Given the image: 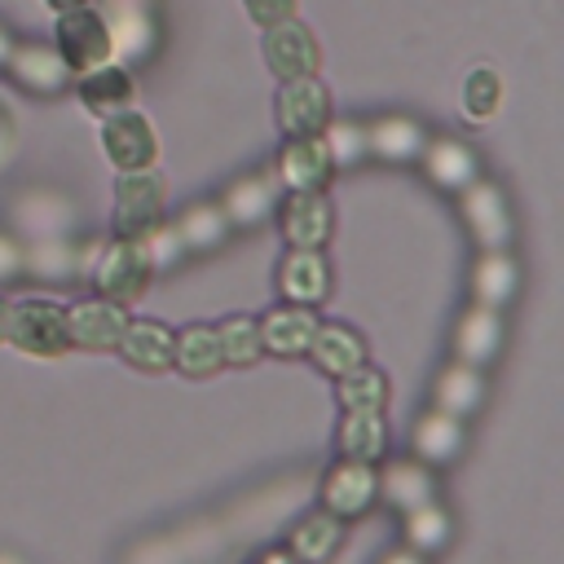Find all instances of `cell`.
I'll use <instances>...</instances> for the list:
<instances>
[{
    "instance_id": "obj_1",
    "label": "cell",
    "mask_w": 564,
    "mask_h": 564,
    "mask_svg": "<svg viewBox=\"0 0 564 564\" xmlns=\"http://www.w3.org/2000/svg\"><path fill=\"white\" fill-rule=\"evenodd\" d=\"M154 256L145 247V238H110L93 251V264H88V282L101 300L119 304V308H132L141 304V295L150 291L154 282Z\"/></svg>"
},
{
    "instance_id": "obj_2",
    "label": "cell",
    "mask_w": 564,
    "mask_h": 564,
    "mask_svg": "<svg viewBox=\"0 0 564 564\" xmlns=\"http://www.w3.org/2000/svg\"><path fill=\"white\" fill-rule=\"evenodd\" d=\"M4 344H13L26 357L40 361H57L70 352V335H66V304L48 300V295H22L9 300V335Z\"/></svg>"
},
{
    "instance_id": "obj_3",
    "label": "cell",
    "mask_w": 564,
    "mask_h": 564,
    "mask_svg": "<svg viewBox=\"0 0 564 564\" xmlns=\"http://www.w3.org/2000/svg\"><path fill=\"white\" fill-rule=\"evenodd\" d=\"M163 212H167V181L159 167L119 172L110 238H150L163 225Z\"/></svg>"
},
{
    "instance_id": "obj_4",
    "label": "cell",
    "mask_w": 564,
    "mask_h": 564,
    "mask_svg": "<svg viewBox=\"0 0 564 564\" xmlns=\"http://www.w3.org/2000/svg\"><path fill=\"white\" fill-rule=\"evenodd\" d=\"M53 48L66 62L70 75H84V70H97V66H106L115 57V35H110L101 9L79 4V9L57 13V22H53Z\"/></svg>"
},
{
    "instance_id": "obj_5",
    "label": "cell",
    "mask_w": 564,
    "mask_h": 564,
    "mask_svg": "<svg viewBox=\"0 0 564 564\" xmlns=\"http://www.w3.org/2000/svg\"><path fill=\"white\" fill-rule=\"evenodd\" d=\"M458 216L471 234V242L480 251H511L516 242V212H511V198L498 181H485L476 176L463 194H458Z\"/></svg>"
},
{
    "instance_id": "obj_6",
    "label": "cell",
    "mask_w": 564,
    "mask_h": 564,
    "mask_svg": "<svg viewBox=\"0 0 564 564\" xmlns=\"http://www.w3.org/2000/svg\"><path fill=\"white\" fill-rule=\"evenodd\" d=\"M379 502V463H352V458H335L322 471L317 485V507L339 516L344 524L366 516Z\"/></svg>"
},
{
    "instance_id": "obj_7",
    "label": "cell",
    "mask_w": 564,
    "mask_h": 564,
    "mask_svg": "<svg viewBox=\"0 0 564 564\" xmlns=\"http://www.w3.org/2000/svg\"><path fill=\"white\" fill-rule=\"evenodd\" d=\"M273 119H278L282 137H317V132H326V123L335 119V101H330V88L322 84V75L282 79L278 97H273Z\"/></svg>"
},
{
    "instance_id": "obj_8",
    "label": "cell",
    "mask_w": 564,
    "mask_h": 564,
    "mask_svg": "<svg viewBox=\"0 0 564 564\" xmlns=\"http://www.w3.org/2000/svg\"><path fill=\"white\" fill-rule=\"evenodd\" d=\"M97 141H101V154L115 163V172H141L159 163V128L141 110H119L101 119Z\"/></svg>"
},
{
    "instance_id": "obj_9",
    "label": "cell",
    "mask_w": 564,
    "mask_h": 564,
    "mask_svg": "<svg viewBox=\"0 0 564 564\" xmlns=\"http://www.w3.org/2000/svg\"><path fill=\"white\" fill-rule=\"evenodd\" d=\"M260 53H264V66L278 75V84L282 79H308V75L322 70V44H317V35L300 18L264 26Z\"/></svg>"
},
{
    "instance_id": "obj_10",
    "label": "cell",
    "mask_w": 564,
    "mask_h": 564,
    "mask_svg": "<svg viewBox=\"0 0 564 564\" xmlns=\"http://www.w3.org/2000/svg\"><path fill=\"white\" fill-rule=\"evenodd\" d=\"M273 286H278V300H282V304H304V308L326 304V300H330V291H335V278H330V260H326V251L286 247V251H282V260H278Z\"/></svg>"
},
{
    "instance_id": "obj_11",
    "label": "cell",
    "mask_w": 564,
    "mask_h": 564,
    "mask_svg": "<svg viewBox=\"0 0 564 564\" xmlns=\"http://www.w3.org/2000/svg\"><path fill=\"white\" fill-rule=\"evenodd\" d=\"M502 344H507V322L498 308H485V304H467L449 330L454 361L471 370H489L502 357Z\"/></svg>"
},
{
    "instance_id": "obj_12",
    "label": "cell",
    "mask_w": 564,
    "mask_h": 564,
    "mask_svg": "<svg viewBox=\"0 0 564 564\" xmlns=\"http://www.w3.org/2000/svg\"><path fill=\"white\" fill-rule=\"evenodd\" d=\"M273 220L282 229V242L286 247H308V251H322L335 234V207L326 198V189H308V194H286L278 207H273Z\"/></svg>"
},
{
    "instance_id": "obj_13",
    "label": "cell",
    "mask_w": 564,
    "mask_h": 564,
    "mask_svg": "<svg viewBox=\"0 0 564 564\" xmlns=\"http://www.w3.org/2000/svg\"><path fill=\"white\" fill-rule=\"evenodd\" d=\"M273 181L286 189V194H308V189H326L335 181V159L326 150V137H286L282 154H278V167H273Z\"/></svg>"
},
{
    "instance_id": "obj_14",
    "label": "cell",
    "mask_w": 564,
    "mask_h": 564,
    "mask_svg": "<svg viewBox=\"0 0 564 564\" xmlns=\"http://www.w3.org/2000/svg\"><path fill=\"white\" fill-rule=\"evenodd\" d=\"M123 326H128V308H119V304H110V300H101V295H88V300L66 304V335H70V348H84V352H115Z\"/></svg>"
},
{
    "instance_id": "obj_15",
    "label": "cell",
    "mask_w": 564,
    "mask_h": 564,
    "mask_svg": "<svg viewBox=\"0 0 564 564\" xmlns=\"http://www.w3.org/2000/svg\"><path fill=\"white\" fill-rule=\"evenodd\" d=\"M4 70H9L13 84L26 88L31 97H57V93H66L70 79H75V75L66 70V62L57 57V48H53V44H35V40H18L13 53H9V62H4Z\"/></svg>"
},
{
    "instance_id": "obj_16",
    "label": "cell",
    "mask_w": 564,
    "mask_h": 564,
    "mask_svg": "<svg viewBox=\"0 0 564 564\" xmlns=\"http://www.w3.org/2000/svg\"><path fill=\"white\" fill-rule=\"evenodd\" d=\"M467 449V423L445 414V410H423L410 427V454L419 463H427L432 471L436 467H454Z\"/></svg>"
},
{
    "instance_id": "obj_17",
    "label": "cell",
    "mask_w": 564,
    "mask_h": 564,
    "mask_svg": "<svg viewBox=\"0 0 564 564\" xmlns=\"http://www.w3.org/2000/svg\"><path fill=\"white\" fill-rule=\"evenodd\" d=\"M260 326V348L264 357H304L308 352V339L317 330V308H304V304H273L256 317Z\"/></svg>"
},
{
    "instance_id": "obj_18",
    "label": "cell",
    "mask_w": 564,
    "mask_h": 564,
    "mask_svg": "<svg viewBox=\"0 0 564 564\" xmlns=\"http://www.w3.org/2000/svg\"><path fill=\"white\" fill-rule=\"evenodd\" d=\"M427 137H432V132H427L414 115H401V110H397V115H379V119L366 123V154L379 159V163H392V167L419 163Z\"/></svg>"
},
{
    "instance_id": "obj_19",
    "label": "cell",
    "mask_w": 564,
    "mask_h": 564,
    "mask_svg": "<svg viewBox=\"0 0 564 564\" xmlns=\"http://www.w3.org/2000/svg\"><path fill=\"white\" fill-rule=\"evenodd\" d=\"M75 97H79V106H84L88 115L110 119V115L137 106V79H132L128 66L106 62V66H97V70L75 75Z\"/></svg>"
},
{
    "instance_id": "obj_20",
    "label": "cell",
    "mask_w": 564,
    "mask_h": 564,
    "mask_svg": "<svg viewBox=\"0 0 564 564\" xmlns=\"http://www.w3.org/2000/svg\"><path fill=\"white\" fill-rule=\"evenodd\" d=\"M419 163H423L427 181L436 189H445V194H463L480 176V154L458 137H427Z\"/></svg>"
},
{
    "instance_id": "obj_21",
    "label": "cell",
    "mask_w": 564,
    "mask_h": 564,
    "mask_svg": "<svg viewBox=\"0 0 564 564\" xmlns=\"http://www.w3.org/2000/svg\"><path fill=\"white\" fill-rule=\"evenodd\" d=\"M273 207H278L273 172H247L220 194V212H225L229 229H260L273 220Z\"/></svg>"
},
{
    "instance_id": "obj_22",
    "label": "cell",
    "mask_w": 564,
    "mask_h": 564,
    "mask_svg": "<svg viewBox=\"0 0 564 564\" xmlns=\"http://www.w3.org/2000/svg\"><path fill=\"white\" fill-rule=\"evenodd\" d=\"M436 494H441L436 489V471L427 463H419L414 454L410 458H392L388 467H379V498L401 516L436 502Z\"/></svg>"
},
{
    "instance_id": "obj_23",
    "label": "cell",
    "mask_w": 564,
    "mask_h": 564,
    "mask_svg": "<svg viewBox=\"0 0 564 564\" xmlns=\"http://www.w3.org/2000/svg\"><path fill=\"white\" fill-rule=\"evenodd\" d=\"M115 352L141 375H163L172 370V326L154 317H128Z\"/></svg>"
},
{
    "instance_id": "obj_24",
    "label": "cell",
    "mask_w": 564,
    "mask_h": 564,
    "mask_svg": "<svg viewBox=\"0 0 564 564\" xmlns=\"http://www.w3.org/2000/svg\"><path fill=\"white\" fill-rule=\"evenodd\" d=\"M304 357H308L322 375L339 379V375L366 366V361H370V348H366V339H361L352 326H344V322H317V330H313Z\"/></svg>"
},
{
    "instance_id": "obj_25",
    "label": "cell",
    "mask_w": 564,
    "mask_h": 564,
    "mask_svg": "<svg viewBox=\"0 0 564 564\" xmlns=\"http://www.w3.org/2000/svg\"><path fill=\"white\" fill-rule=\"evenodd\" d=\"M335 454L352 463H379L388 454V419L383 410H339Z\"/></svg>"
},
{
    "instance_id": "obj_26",
    "label": "cell",
    "mask_w": 564,
    "mask_h": 564,
    "mask_svg": "<svg viewBox=\"0 0 564 564\" xmlns=\"http://www.w3.org/2000/svg\"><path fill=\"white\" fill-rule=\"evenodd\" d=\"M172 229H176L185 256H216V251L229 247V234H234L229 220H225V212H220V203H212V198L185 203Z\"/></svg>"
},
{
    "instance_id": "obj_27",
    "label": "cell",
    "mask_w": 564,
    "mask_h": 564,
    "mask_svg": "<svg viewBox=\"0 0 564 564\" xmlns=\"http://www.w3.org/2000/svg\"><path fill=\"white\" fill-rule=\"evenodd\" d=\"M172 370H181L185 379H212L216 370H225L220 335L212 322H189L172 330Z\"/></svg>"
},
{
    "instance_id": "obj_28",
    "label": "cell",
    "mask_w": 564,
    "mask_h": 564,
    "mask_svg": "<svg viewBox=\"0 0 564 564\" xmlns=\"http://www.w3.org/2000/svg\"><path fill=\"white\" fill-rule=\"evenodd\" d=\"M344 546V520L313 507L308 516H300L286 533V551L300 560V564H330L335 551Z\"/></svg>"
},
{
    "instance_id": "obj_29",
    "label": "cell",
    "mask_w": 564,
    "mask_h": 564,
    "mask_svg": "<svg viewBox=\"0 0 564 564\" xmlns=\"http://www.w3.org/2000/svg\"><path fill=\"white\" fill-rule=\"evenodd\" d=\"M520 295V264L511 251H480L471 264V304L507 308Z\"/></svg>"
},
{
    "instance_id": "obj_30",
    "label": "cell",
    "mask_w": 564,
    "mask_h": 564,
    "mask_svg": "<svg viewBox=\"0 0 564 564\" xmlns=\"http://www.w3.org/2000/svg\"><path fill=\"white\" fill-rule=\"evenodd\" d=\"M485 397H489L485 375L471 370V366L449 361V366L432 379V410H445V414H454V419H463V423H467L471 414H480Z\"/></svg>"
},
{
    "instance_id": "obj_31",
    "label": "cell",
    "mask_w": 564,
    "mask_h": 564,
    "mask_svg": "<svg viewBox=\"0 0 564 564\" xmlns=\"http://www.w3.org/2000/svg\"><path fill=\"white\" fill-rule=\"evenodd\" d=\"M401 538H405V546H410L414 555L436 560V555L454 542V516H449L441 502H427V507L401 516Z\"/></svg>"
},
{
    "instance_id": "obj_32",
    "label": "cell",
    "mask_w": 564,
    "mask_h": 564,
    "mask_svg": "<svg viewBox=\"0 0 564 564\" xmlns=\"http://www.w3.org/2000/svg\"><path fill=\"white\" fill-rule=\"evenodd\" d=\"M388 397H392V383L379 366H357L348 375L335 379V401L339 410H388Z\"/></svg>"
},
{
    "instance_id": "obj_33",
    "label": "cell",
    "mask_w": 564,
    "mask_h": 564,
    "mask_svg": "<svg viewBox=\"0 0 564 564\" xmlns=\"http://www.w3.org/2000/svg\"><path fill=\"white\" fill-rule=\"evenodd\" d=\"M216 335H220V357H225V366H238V370H247V366H256V361L264 357L256 317H242V313H234V317H225V322L216 326Z\"/></svg>"
},
{
    "instance_id": "obj_34",
    "label": "cell",
    "mask_w": 564,
    "mask_h": 564,
    "mask_svg": "<svg viewBox=\"0 0 564 564\" xmlns=\"http://www.w3.org/2000/svg\"><path fill=\"white\" fill-rule=\"evenodd\" d=\"M502 106V75L494 66H471L463 79V115L471 123H489Z\"/></svg>"
},
{
    "instance_id": "obj_35",
    "label": "cell",
    "mask_w": 564,
    "mask_h": 564,
    "mask_svg": "<svg viewBox=\"0 0 564 564\" xmlns=\"http://www.w3.org/2000/svg\"><path fill=\"white\" fill-rule=\"evenodd\" d=\"M322 137H326V150H330V159H335V172H339V167H357L361 159H370V154H366V123L330 119Z\"/></svg>"
},
{
    "instance_id": "obj_36",
    "label": "cell",
    "mask_w": 564,
    "mask_h": 564,
    "mask_svg": "<svg viewBox=\"0 0 564 564\" xmlns=\"http://www.w3.org/2000/svg\"><path fill=\"white\" fill-rule=\"evenodd\" d=\"M22 269L40 273V278H70L75 273V247L70 242H31L22 247Z\"/></svg>"
},
{
    "instance_id": "obj_37",
    "label": "cell",
    "mask_w": 564,
    "mask_h": 564,
    "mask_svg": "<svg viewBox=\"0 0 564 564\" xmlns=\"http://www.w3.org/2000/svg\"><path fill=\"white\" fill-rule=\"evenodd\" d=\"M242 9H247V18L264 31V26H278V22H286V18H295V13H300V0H242Z\"/></svg>"
},
{
    "instance_id": "obj_38",
    "label": "cell",
    "mask_w": 564,
    "mask_h": 564,
    "mask_svg": "<svg viewBox=\"0 0 564 564\" xmlns=\"http://www.w3.org/2000/svg\"><path fill=\"white\" fill-rule=\"evenodd\" d=\"M145 247H150V256H154V269H167V264L185 260V247H181V238H176L172 225H159V229L145 238Z\"/></svg>"
},
{
    "instance_id": "obj_39",
    "label": "cell",
    "mask_w": 564,
    "mask_h": 564,
    "mask_svg": "<svg viewBox=\"0 0 564 564\" xmlns=\"http://www.w3.org/2000/svg\"><path fill=\"white\" fill-rule=\"evenodd\" d=\"M22 273H26V269H22V242L0 229V282H13V278H22Z\"/></svg>"
},
{
    "instance_id": "obj_40",
    "label": "cell",
    "mask_w": 564,
    "mask_h": 564,
    "mask_svg": "<svg viewBox=\"0 0 564 564\" xmlns=\"http://www.w3.org/2000/svg\"><path fill=\"white\" fill-rule=\"evenodd\" d=\"M379 564H432V560H423V555H414L410 546H397V551H388V555H379Z\"/></svg>"
},
{
    "instance_id": "obj_41",
    "label": "cell",
    "mask_w": 564,
    "mask_h": 564,
    "mask_svg": "<svg viewBox=\"0 0 564 564\" xmlns=\"http://www.w3.org/2000/svg\"><path fill=\"white\" fill-rule=\"evenodd\" d=\"M256 564H300V560H295V555H291L286 546H269V551H264V555H260Z\"/></svg>"
},
{
    "instance_id": "obj_42",
    "label": "cell",
    "mask_w": 564,
    "mask_h": 564,
    "mask_svg": "<svg viewBox=\"0 0 564 564\" xmlns=\"http://www.w3.org/2000/svg\"><path fill=\"white\" fill-rule=\"evenodd\" d=\"M9 150H13V123H9V115L0 110V163L9 159Z\"/></svg>"
},
{
    "instance_id": "obj_43",
    "label": "cell",
    "mask_w": 564,
    "mask_h": 564,
    "mask_svg": "<svg viewBox=\"0 0 564 564\" xmlns=\"http://www.w3.org/2000/svg\"><path fill=\"white\" fill-rule=\"evenodd\" d=\"M13 44H18V40H13V31H9L4 22H0V70H4V62H9V53H13Z\"/></svg>"
},
{
    "instance_id": "obj_44",
    "label": "cell",
    "mask_w": 564,
    "mask_h": 564,
    "mask_svg": "<svg viewBox=\"0 0 564 564\" xmlns=\"http://www.w3.org/2000/svg\"><path fill=\"white\" fill-rule=\"evenodd\" d=\"M53 13H66V9H79V4H93V0H44Z\"/></svg>"
},
{
    "instance_id": "obj_45",
    "label": "cell",
    "mask_w": 564,
    "mask_h": 564,
    "mask_svg": "<svg viewBox=\"0 0 564 564\" xmlns=\"http://www.w3.org/2000/svg\"><path fill=\"white\" fill-rule=\"evenodd\" d=\"M4 335H9V300L0 295V344H4Z\"/></svg>"
},
{
    "instance_id": "obj_46",
    "label": "cell",
    "mask_w": 564,
    "mask_h": 564,
    "mask_svg": "<svg viewBox=\"0 0 564 564\" xmlns=\"http://www.w3.org/2000/svg\"><path fill=\"white\" fill-rule=\"evenodd\" d=\"M0 564H22V560L18 555H0Z\"/></svg>"
}]
</instances>
